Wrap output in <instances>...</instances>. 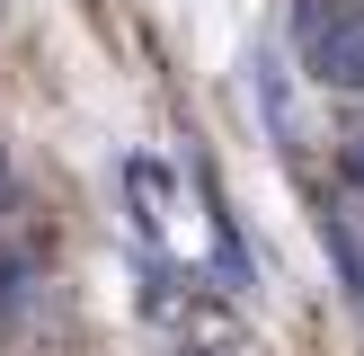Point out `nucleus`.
Listing matches in <instances>:
<instances>
[{
    "instance_id": "obj_1",
    "label": "nucleus",
    "mask_w": 364,
    "mask_h": 356,
    "mask_svg": "<svg viewBox=\"0 0 364 356\" xmlns=\"http://www.w3.org/2000/svg\"><path fill=\"white\" fill-rule=\"evenodd\" d=\"M302 53L329 89H364V9H338V18H311L302 27Z\"/></svg>"
},
{
    "instance_id": "obj_2",
    "label": "nucleus",
    "mask_w": 364,
    "mask_h": 356,
    "mask_svg": "<svg viewBox=\"0 0 364 356\" xmlns=\"http://www.w3.org/2000/svg\"><path fill=\"white\" fill-rule=\"evenodd\" d=\"M320 231H329V258H338V276H347V294L364 303V241L347 231V214H320Z\"/></svg>"
},
{
    "instance_id": "obj_3",
    "label": "nucleus",
    "mask_w": 364,
    "mask_h": 356,
    "mask_svg": "<svg viewBox=\"0 0 364 356\" xmlns=\"http://www.w3.org/2000/svg\"><path fill=\"white\" fill-rule=\"evenodd\" d=\"M338 169H347V187H364V125H355L347 142H338Z\"/></svg>"
}]
</instances>
